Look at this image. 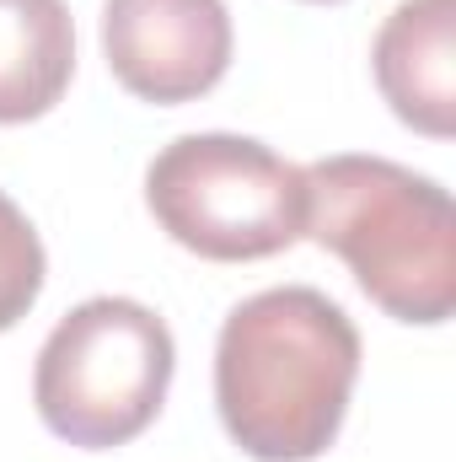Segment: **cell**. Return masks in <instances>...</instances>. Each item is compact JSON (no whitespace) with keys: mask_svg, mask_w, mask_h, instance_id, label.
Instances as JSON below:
<instances>
[{"mask_svg":"<svg viewBox=\"0 0 456 462\" xmlns=\"http://www.w3.org/2000/svg\"><path fill=\"white\" fill-rule=\"evenodd\" d=\"M306 236L349 263L354 285L408 328L456 312L451 194L387 156H323L306 167Z\"/></svg>","mask_w":456,"mask_h":462,"instance_id":"obj_2","label":"cell"},{"mask_svg":"<svg viewBox=\"0 0 456 462\" xmlns=\"http://www.w3.org/2000/svg\"><path fill=\"white\" fill-rule=\"evenodd\" d=\"M387 108L424 140L456 134V0H397L370 43Z\"/></svg>","mask_w":456,"mask_h":462,"instance_id":"obj_6","label":"cell"},{"mask_svg":"<svg viewBox=\"0 0 456 462\" xmlns=\"http://www.w3.org/2000/svg\"><path fill=\"white\" fill-rule=\"evenodd\" d=\"M360 382V328L317 285L236 301L215 339V409L252 462H312L343 430Z\"/></svg>","mask_w":456,"mask_h":462,"instance_id":"obj_1","label":"cell"},{"mask_svg":"<svg viewBox=\"0 0 456 462\" xmlns=\"http://www.w3.org/2000/svg\"><path fill=\"white\" fill-rule=\"evenodd\" d=\"M145 210L210 263H252L306 236V167L252 134H183L145 167Z\"/></svg>","mask_w":456,"mask_h":462,"instance_id":"obj_4","label":"cell"},{"mask_svg":"<svg viewBox=\"0 0 456 462\" xmlns=\"http://www.w3.org/2000/svg\"><path fill=\"white\" fill-rule=\"evenodd\" d=\"M76 76V16L65 0H0V124L54 114Z\"/></svg>","mask_w":456,"mask_h":462,"instance_id":"obj_7","label":"cell"},{"mask_svg":"<svg viewBox=\"0 0 456 462\" xmlns=\"http://www.w3.org/2000/svg\"><path fill=\"white\" fill-rule=\"evenodd\" d=\"M231 49L226 0H103V60L140 103H199L226 81Z\"/></svg>","mask_w":456,"mask_h":462,"instance_id":"obj_5","label":"cell"},{"mask_svg":"<svg viewBox=\"0 0 456 462\" xmlns=\"http://www.w3.org/2000/svg\"><path fill=\"white\" fill-rule=\"evenodd\" d=\"M43 280H49L43 236L27 221V210L0 189V334L16 328V323L38 307Z\"/></svg>","mask_w":456,"mask_h":462,"instance_id":"obj_8","label":"cell"},{"mask_svg":"<svg viewBox=\"0 0 456 462\" xmlns=\"http://www.w3.org/2000/svg\"><path fill=\"white\" fill-rule=\"evenodd\" d=\"M178 345L167 318L129 296L70 307L32 365V403L49 436L81 452H114L145 436L167 403Z\"/></svg>","mask_w":456,"mask_h":462,"instance_id":"obj_3","label":"cell"},{"mask_svg":"<svg viewBox=\"0 0 456 462\" xmlns=\"http://www.w3.org/2000/svg\"><path fill=\"white\" fill-rule=\"evenodd\" d=\"M306 5H343V0H306Z\"/></svg>","mask_w":456,"mask_h":462,"instance_id":"obj_9","label":"cell"}]
</instances>
